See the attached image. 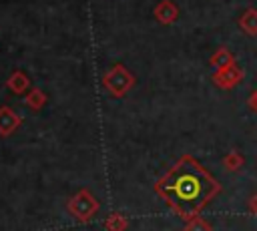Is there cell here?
Returning a JSON list of instances; mask_svg holds the SVG:
<instances>
[{"label":"cell","mask_w":257,"mask_h":231,"mask_svg":"<svg viewBox=\"0 0 257 231\" xmlns=\"http://www.w3.org/2000/svg\"><path fill=\"white\" fill-rule=\"evenodd\" d=\"M155 191L179 217L191 219L221 193V185L191 155H185L157 181Z\"/></svg>","instance_id":"cell-1"},{"label":"cell","mask_w":257,"mask_h":231,"mask_svg":"<svg viewBox=\"0 0 257 231\" xmlns=\"http://www.w3.org/2000/svg\"><path fill=\"white\" fill-rule=\"evenodd\" d=\"M102 84L112 96H124L133 88L135 78L122 64H116L102 76Z\"/></svg>","instance_id":"cell-2"},{"label":"cell","mask_w":257,"mask_h":231,"mask_svg":"<svg viewBox=\"0 0 257 231\" xmlns=\"http://www.w3.org/2000/svg\"><path fill=\"white\" fill-rule=\"evenodd\" d=\"M68 211L80 221H88L96 211H98V201L92 197L90 191L82 189L78 191L70 201H68Z\"/></svg>","instance_id":"cell-3"},{"label":"cell","mask_w":257,"mask_h":231,"mask_svg":"<svg viewBox=\"0 0 257 231\" xmlns=\"http://www.w3.org/2000/svg\"><path fill=\"white\" fill-rule=\"evenodd\" d=\"M241 78H243V72H241V68H237L235 64H231V66H227V68H223V70H217V72L213 74V82H215L217 86H221V88H231V86L239 84Z\"/></svg>","instance_id":"cell-4"},{"label":"cell","mask_w":257,"mask_h":231,"mask_svg":"<svg viewBox=\"0 0 257 231\" xmlns=\"http://www.w3.org/2000/svg\"><path fill=\"white\" fill-rule=\"evenodd\" d=\"M20 127V117L10 106H0V135H12Z\"/></svg>","instance_id":"cell-5"},{"label":"cell","mask_w":257,"mask_h":231,"mask_svg":"<svg viewBox=\"0 0 257 231\" xmlns=\"http://www.w3.org/2000/svg\"><path fill=\"white\" fill-rule=\"evenodd\" d=\"M177 16H179V8H177V4L171 2V0H163V2H159L157 8H155V18H157L161 24H171V22L177 20Z\"/></svg>","instance_id":"cell-6"},{"label":"cell","mask_w":257,"mask_h":231,"mask_svg":"<svg viewBox=\"0 0 257 231\" xmlns=\"http://www.w3.org/2000/svg\"><path fill=\"white\" fill-rule=\"evenodd\" d=\"M6 84H8V88H10L12 92H16V94H22L24 90H28V86H30V80H28V76H26L22 70H14V72L10 74V78L6 80Z\"/></svg>","instance_id":"cell-7"},{"label":"cell","mask_w":257,"mask_h":231,"mask_svg":"<svg viewBox=\"0 0 257 231\" xmlns=\"http://www.w3.org/2000/svg\"><path fill=\"white\" fill-rule=\"evenodd\" d=\"M231 64H235V58H233V54H231L225 46L217 48L215 54L211 56V66L217 68V70H223V68H227V66H231Z\"/></svg>","instance_id":"cell-8"},{"label":"cell","mask_w":257,"mask_h":231,"mask_svg":"<svg viewBox=\"0 0 257 231\" xmlns=\"http://www.w3.org/2000/svg\"><path fill=\"white\" fill-rule=\"evenodd\" d=\"M239 26L243 28V32L247 34H257V10L255 8H247L241 16H239Z\"/></svg>","instance_id":"cell-9"},{"label":"cell","mask_w":257,"mask_h":231,"mask_svg":"<svg viewBox=\"0 0 257 231\" xmlns=\"http://www.w3.org/2000/svg\"><path fill=\"white\" fill-rule=\"evenodd\" d=\"M44 100H46V96H44V92H42L40 88H32L30 94L26 96V104H28L30 108H34V110H38V108L44 104Z\"/></svg>","instance_id":"cell-10"},{"label":"cell","mask_w":257,"mask_h":231,"mask_svg":"<svg viewBox=\"0 0 257 231\" xmlns=\"http://www.w3.org/2000/svg\"><path fill=\"white\" fill-rule=\"evenodd\" d=\"M223 165H225L227 171H237V169L243 165V157H241L237 151H231V153L223 159Z\"/></svg>","instance_id":"cell-11"},{"label":"cell","mask_w":257,"mask_h":231,"mask_svg":"<svg viewBox=\"0 0 257 231\" xmlns=\"http://www.w3.org/2000/svg\"><path fill=\"white\" fill-rule=\"evenodd\" d=\"M185 231H211V227H209L207 221H203V219H199V217H191V221H189V225L185 227Z\"/></svg>","instance_id":"cell-12"},{"label":"cell","mask_w":257,"mask_h":231,"mask_svg":"<svg viewBox=\"0 0 257 231\" xmlns=\"http://www.w3.org/2000/svg\"><path fill=\"white\" fill-rule=\"evenodd\" d=\"M106 225L110 227V231H122V227L126 225V221L120 219V215H112V217L106 221Z\"/></svg>","instance_id":"cell-13"},{"label":"cell","mask_w":257,"mask_h":231,"mask_svg":"<svg viewBox=\"0 0 257 231\" xmlns=\"http://www.w3.org/2000/svg\"><path fill=\"white\" fill-rule=\"evenodd\" d=\"M247 104H249V106H251V108H253V110L257 112V88H255V90L251 92V96H249V100H247Z\"/></svg>","instance_id":"cell-14"},{"label":"cell","mask_w":257,"mask_h":231,"mask_svg":"<svg viewBox=\"0 0 257 231\" xmlns=\"http://www.w3.org/2000/svg\"><path fill=\"white\" fill-rule=\"evenodd\" d=\"M249 207H251V211H253V213H257V195H253V197H251Z\"/></svg>","instance_id":"cell-15"}]
</instances>
